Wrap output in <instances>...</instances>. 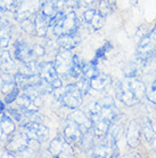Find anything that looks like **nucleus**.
Segmentation results:
<instances>
[{
  "instance_id": "nucleus-3",
  "label": "nucleus",
  "mask_w": 156,
  "mask_h": 158,
  "mask_svg": "<svg viewBox=\"0 0 156 158\" xmlns=\"http://www.w3.org/2000/svg\"><path fill=\"white\" fill-rule=\"evenodd\" d=\"M116 98L127 107H133L146 96V86L138 77H125L117 84Z\"/></svg>"
},
{
  "instance_id": "nucleus-2",
  "label": "nucleus",
  "mask_w": 156,
  "mask_h": 158,
  "mask_svg": "<svg viewBox=\"0 0 156 158\" xmlns=\"http://www.w3.org/2000/svg\"><path fill=\"white\" fill-rule=\"evenodd\" d=\"M92 130V122L88 112L75 109L64 124L63 135L71 144H80L87 132Z\"/></svg>"
},
{
  "instance_id": "nucleus-21",
  "label": "nucleus",
  "mask_w": 156,
  "mask_h": 158,
  "mask_svg": "<svg viewBox=\"0 0 156 158\" xmlns=\"http://www.w3.org/2000/svg\"><path fill=\"white\" fill-rule=\"evenodd\" d=\"M141 135L145 139V141L148 144H153L156 139V132L154 130L150 119L146 118L144 120V123L141 124Z\"/></svg>"
},
{
  "instance_id": "nucleus-32",
  "label": "nucleus",
  "mask_w": 156,
  "mask_h": 158,
  "mask_svg": "<svg viewBox=\"0 0 156 158\" xmlns=\"http://www.w3.org/2000/svg\"><path fill=\"white\" fill-rule=\"evenodd\" d=\"M8 114H9V116H10L12 118L15 119L16 122H21V120L24 118V115H23V112H22V110H21V109L10 108V109L8 110Z\"/></svg>"
},
{
  "instance_id": "nucleus-7",
  "label": "nucleus",
  "mask_w": 156,
  "mask_h": 158,
  "mask_svg": "<svg viewBox=\"0 0 156 158\" xmlns=\"http://www.w3.org/2000/svg\"><path fill=\"white\" fill-rule=\"evenodd\" d=\"M39 77L46 87L48 92H54L57 88L62 87V77L59 76L58 71L56 70L54 62H42L39 65Z\"/></svg>"
},
{
  "instance_id": "nucleus-23",
  "label": "nucleus",
  "mask_w": 156,
  "mask_h": 158,
  "mask_svg": "<svg viewBox=\"0 0 156 158\" xmlns=\"http://www.w3.org/2000/svg\"><path fill=\"white\" fill-rule=\"evenodd\" d=\"M17 86L15 81V77L12 76L9 72H5L1 75V81H0V91L7 94Z\"/></svg>"
},
{
  "instance_id": "nucleus-14",
  "label": "nucleus",
  "mask_w": 156,
  "mask_h": 158,
  "mask_svg": "<svg viewBox=\"0 0 156 158\" xmlns=\"http://www.w3.org/2000/svg\"><path fill=\"white\" fill-rule=\"evenodd\" d=\"M14 57L21 63H26L29 61L35 60V54L33 46L24 41H17L14 46Z\"/></svg>"
},
{
  "instance_id": "nucleus-5",
  "label": "nucleus",
  "mask_w": 156,
  "mask_h": 158,
  "mask_svg": "<svg viewBox=\"0 0 156 158\" xmlns=\"http://www.w3.org/2000/svg\"><path fill=\"white\" fill-rule=\"evenodd\" d=\"M156 55V23L152 30L140 37L137 46V62L141 65L148 63Z\"/></svg>"
},
{
  "instance_id": "nucleus-6",
  "label": "nucleus",
  "mask_w": 156,
  "mask_h": 158,
  "mask_svg": "<svg viewBox=\"0 0 156 158\" xmlns=\"http://www.w3.org/2000/svg\"><path fill=\"white\" fill-rule=\"evenodd\" d=\"M55 96L67 109L75 110L83 102V93L76 86V84H67L65 87L55 89Z\"/></svg>"
},
{
  "instance_id": "nucleus-10",
  "label": "nucleus",
  "mask_w": 156,
  "mask_h": 158,
  "mask_svg": "<svg viewBox=\"0 0 156 158\" xmlns=\"http://www.w3.org/2000/svg\"><path fill=\"white\" fill-rule=\"evenodd\" d=\"M40 5L39 0H18L15 9L16 19L20 22L30 20L39 12Z\"/></svg>"
},
{
  "instance_id": "nucleus-36",
  "label": "nucleus",
  "mask_w": 156,
  "mask_h": 158,
  "mask_svg": "<svg viewBox=\"0 0 156 158\" xmlns=\"http://www.w3.org/2000/svg\"><path fill=\"white\" fill-rule=\"evenodd\" d=\"M153 154H154V156H156V149L154 150V152H153Z\"/></svg>"
},
{
  "instance_id": "nucleus-34",
  "label": "nucleus",
  "mask_w": 156,
  "mask_h": 158,
  "mask_svg": "<svg viewBox=\"0 0 156 158\" xmlns=\"http://www.w3.org/2000/svg\"><path fill=\"white\" fill-rule=\"evenodd\" d=\"M97 1H99V0H80V5L82 6H84V7H90V6H92L94 4H96Z\"/></svg>"
},
{
  "instance_id": "nucleus-16",
  "label": "nucleus",
  "mask_w": 156,
  "mask_h": 158,
  "mask_svg": "<svg viewBox=\"0 0 156 158\" xmlns=\"http://www.w3.org/2000/svg\"><path fill=\"white\" fill-rule=\"evenodd\" d=\"M66 5V0H42L40 5V10L45 15L51 17L56 13L62 12Z\"/></svg>"
},
{
  "instance_id": "nucleus-1",
  "label": "nucleus",
  "mask_w": 156,
  "mask_h": 158,
  "mask_svg": "<svg viewBox=\"0 0 156 158\" xmlns=\"http://www.w3.org/2000/svg\"><path fill=\"white\" fill-rule=\"evenodd\" d=\"M88 115L92 122V131L96 138L103 139L107 134L111 124L120 114L114 100L111 96H105L91 104Z\"/></svg>"
},
{
  "instance_id": "nucleus-8",
  "label": "nucleus",
  "mask_w": 156,
  "mask_h": 158,
  "mask_svg": "<svg viewBox=\"0 0 156 158\" xmlns=\"http://www.w3.org/2000/svg\"><path fill=\"white\" fill-rule=\"evenodd\" d=\"M120 151L117 148V140L105 135L102 142L94 147L92 157H119Z\"/></svg>"
},
{
  "instance_id": "nucleus-29",
  "label": "nucleus",
  "mask_w": 156,
  "mask_h": 158,
  "mask_svg": "<svg viewBox=\"0 0 156 158\" xmlns=\"http://www.w3.org/2000/svg\"><path fill=\"white\" fill-rule=\"evenodd\" d=\"M146 98L149 102L154 103L156 106V78L149 84L148 88L146 89Z\"/></svg>"
},
{
  "instance_id": "nucleus-4",
  "label": "nucleus",
  "mask_w": 156,
  "mask_h": 158,
  "mask_svg": "<svg viewBox=\"0 0 156 158\" xmlns=\"http://www.w3.org/2000/svg\"><path fill=\"white\" fill-rule=\"evenodd\" d=\"M49 27L57 38L62 35L78 33L80 28V21L74 10H70L67 13H64L62 10L51 16L49 20Z\"/></svg>"
},
{
  "instance_id": "nucleus-22",
  "label": "nucleus",
  "mask_w": 156,
  "mask_h": 158,
  "mask_svg": "<svg viewBox=\"0 0 156 158\" xmlns=\"http://www.w3.org/2000/svg\"><path fill=\"white\" fill-rule=\"evenodd\" d=\"M10 25L7 21L0 20V47L5 48L8 46V44L10 41Z\"/></svg>"
},
{
  "instance_id": "nucleus-25",
  "label": "nucleus",
  "mask_w": 156,
  "mask_h": 158,
  "mask_svg": "<svg viewBox=\"0 0 156 158\" xmlns=\"http://www.w3.org/2000/svg\"><path fill=\"white\" fill-rule=\"evenodd\" d=\"M112 48H113L112 44L109 43V41H106L104 45H102V47H99L97 51H96L94 59L90 61V63L95 64V65H98L99 61H102V60H105L106 59V55H107V53H108V52L111 51Z\"/></svg>"
},
{
  "instance_id": "nucleus-18",
  "label": "nucleus",
  "mask_w": 156,
  "mask_h": 158,
  "mask_svg": "<svg viewBox=\"0 0 156 158\" xmlns=\"http://www.w3.org/2000/svg\"><path fill=\"white\" fill-rule=\"evenodd\" d=\"M49 20H50V17L45 15L41 10H39L35 14L33 22H34V31L38 35V37L43 38V37L47 36L48 29L50 28L49 27Z\"/></svg>"
},
{
  "instance_id": "nucleus-19",
  "label": "nucleus",
  "mask_w": 156,
  "mask_h": 158,
  "mask_svg": "<svg viewBox=\"0 0 156 158\" xmlns=\"http://www.w3.org/2000/svg\"><path fill=\"white\" fill-rule=\"evenodd\" d=\"M15 131V124L7 115L0 114V142L7 140Z\"/></svg>"
},
{
  "instance_id": "nucleus-11",
  "label": "nucleus",
  "mask_w": 156,
  "mask_h": 158,
  "mask_svg": "<svg viewBox=\"0 0 156 158\" xmlns=\"http://www.w3.org/2000/svg\"><path fill=\"white\" fill-rule=\"evenodd\" d=\"M22 131L29 136L30 139L37 140L39 142H42L49 135V130L48 127L42 124L41 122H32L27 120L22 125Z\"/></svg>"
},
{
  "instance_id": "nucleus-26",
  "label": "nucleus",
  "mask_w": 156,
  "mask_h": 158,
  "mask_svg": "<svg viewBox=\"0 0 156 158\" xmlns=\"http://www.w3.org/2000/svg\"><path fill=\"white\" fill-rule=\"evenodd\" d=\"M0 65L2 68H5L6 70L12 69L15 63H14V60H13L12 55H10V52L7 49L0 52Z\"/></svg>"
},
{
  "instance_id": "nucleus-12",
  "label": "nucleus",
  "mask_w": 156,
  "mask_h": 158,
  "mask_svg": "<svg viewBox=\"0 0 156 158\" xmlns=\"http://www.w3.org/2000/svg\"><path fill=\"white\" fill-rule=\"evenodd\" d=\"M73 57H74V54H72V52L70 49L59 48V51L57 52V54L55 56L54 64L60 77H68L70 69L72 67V62H73Z\"/></svg>"
},
{
  "instance_id": "nucleus-31",
  "label": "nucleus",
  "mask_w": 156,
  "mask_h": 158,
  "mask_svg": "<svg viewBox=\"0 0 156 158\" xmlns=\"http://www.w3.org/2000/svg\"><path fill=\"white\" fill-rule=\"evenodd\" d=\"M18 0H0L1 10H15Z\"/></svg>"
},
{
  "instance_id": "nucleus-15",
  "label": "nucleus",
  "mask_w": 156,
  "mask_h": 158,
  "mask_svg": "<svg viewBox=\"0 0 156 158\" xmlns=\"http://www.w3.org/2000/svg\"><path fill=\"white\" fill-rule=\"evenodd\" d=\"M141 126L136 122L131 120L125 128V141L130 148H136L140 143L141 139Z\"/></svg>"
},
{
  "instance_id": "nucleus-38",
  "label": "nucleus",
  "mask_w": 156,
  "mask_h": 158,
  "mask_svg": "<svg viewBox=\"0 0 156 158\" xmlns=\"http://www.w3.org/2000/svg\"><path fill=\"white\" fill-rule=\"evenodd\" d=\"M0 48H1V47H0Z\"/></svg>"
},
{
  "instance_id": "nucleus-33",
  "label": "nucleus",
  "mask_w": 156,
  "mask_h": 158,
  "mask_svg": "<svg viewBox=\"0 0 156 158\" xmlns=\"http://www.w3.org/2000/svg\"><path fill=\"white\" fill-rule=\"evenodd\" d=\"M66 5L70 6L71 8H79L81 7L80 0H66Z\"/></svg>"
},
{
  "instance_id": "nucleus-30",
  "label": "nucleus",
  "mask_w": 156,
  "mask_h": 158,
  "mask_svg": "<svg viewBox=\"0 0 156 158\" xmlns=\"http://www.w3.org/2000/svg\"><path fill=\"white\" fill-rule=\"evenodd\" d=\"M20 89H21L20 87L16 86L14 89H12L9 93L6 94V96H5V102H6V104H12L13 102H15L16 100H17V98H18V95H20Z\"/></svg>"
},
{
  "instance_id": "nucleus-28",
  "label": "nucleus",
  "mask_w": 156,
  "mask_h": 158,
  "mask_svg": "<svg viewBox=\"0 0 156 158\" xmlns=\"http://www.w3.org/2000/svg\"><path fill=\"white\" fill-rule=\"evenodd\" d=\"M76 86L80 88V91L83 93V95H86L89 93V91H91V86H90V79H88L87 77L82 75L80 78L76 79Z\"/></svg>"
},
{
  "instance_id": "nucleus-9",
  "label": "nucleus",
  "mask_w": 156,
  "mask_h": 158,
  "mask_svg": "<svg viewBox=\"0 0 156 158\" xmlns=\"http://www.w3.org/2000/svg\"><path fill=\"white\" fill-rule=\"evenodd\" d=\"M48 151L50 152L53 157H73L74 150L73 147L64 135H58L51 140L48 147Z\"/></svg>"
},
{
  "instance_id": "nucleus-24",
  "label": "nucleus",
  "mask_w": 156,
  "mask_h": 158,
  "mask_svg": "<svg viewBox=\"0 0 156 158\" xmlns=\"http://www.w3.org/2000/svg\"><path fill=\"white\" fill-rule=\"evenodd\" d=\"M84 62L81 61V59L79 57L78 55L74 54V57H73V62H72V67L70 69V73H68V77L72 79H78L80 78L83 73V68H84Z\"/></svg>"
},
{
  "instance_id": "nucleus-35",
  "label": "nucleus",
  "mask_w": 156,
  "mask_h": 158,
  "mask_svg": "<svg viewBox=\"0 0 156 158\" xmlns=\"http://www.w3.org/2000/svg\"><path fill=\"white\" fill-rule=\"evenodd\" d=\"M6 109V102H4L2 100H0V114H2Z\"/></svg>"
},
{
  "instance_id": "nucleus-27",
  "label": "nucleus",
  "mask_w": 156,
  "mask_h": 158,
  "mask_svg": "<svg viewBox=\"0 0 156 158\" xmlns=\"http://www.w3.org/2000/svg\"><path fill=\"white\" fill-rule=\"evenodd\" d=\"M39 65L40 63H38L35 60L29 61L26 63H22L21 72L26 73V75H39Z\"/></svg>"
},
{
  "instance_id": "nucleus-17",
  "label": "nucleus",
  "mask_w": 156,
  "mask_h": 158,
  "mask_svg": "<svg viewBox=\"0 0 156 158\" xmlns=\"http://www.w3.org/2000/svg\"><path fill=\"white\" fill-rule=\"evenodd\" d=\"M112 84H113L112 77L104 72H99L96 77H94L90 80L91 89L96 92H104L108 87L112 86Z\"/></svg>"
},
{
  "instance_id": "nucleus-37",
  "label": "nucleus",
  "mask_w": 156,
  "mask_h": 158,
  "mask_svg": "<svg viewBox=\"0 0 156 158\" xmlns=\"http://www.w3.org/2000/svg\"><path fill=\"white\" fill-rule=\"evenodd\" d=\"M0 71H1V65H0ZM0 73H1V72H0Z\"/></svg>"
},
{
  "instance_id": "nucleus-13",
  "label": "nucleus",
  "mask_w": 156,
  "mask_h": 158,
  "mask_svg": "<svg viewBox=\"0 0 156 158\" xmlns=\"http://www.w3.org/2000/svg\"><path fill=\"white\" fill-rule=\"evenodd\" d=\"M106 16L98 8L88 7L82 14V21L92 31H97L104 27Z\"/></svg>"
},
{
  "instance_id": "nucleus-20",
  "label": "nucleus",
  "mask_w": 156,
  "mask_h": 158,
  "mask_svg": "<svg viewBox=\"0 0 156 158\" xmlns=\"http://www.w3.org/2000/svg\"><path fill=\"white\" fill-rule=\"evenodd\" d=\"M81 39L78 33H72V35H62L56 38V43L59 46V48H65V49H72L76 47L80 44Z\"/></svg>"
}]
</instances>
